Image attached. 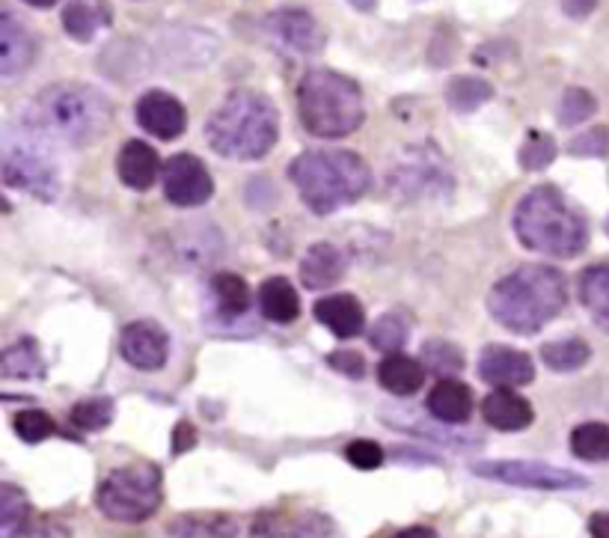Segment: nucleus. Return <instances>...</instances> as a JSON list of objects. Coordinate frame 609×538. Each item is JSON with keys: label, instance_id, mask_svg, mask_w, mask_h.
Wrapping results in <instances>:
<instances>
[{"label": "nucleus", "instance_id": "nucleus-3", "mask_svg": "<svg viewBox=\"0 0 609 538\" xmlns=\"http://www.w3.org/2000/svg\"><path fill=\"white\" fill-rule=\"evenodd\" d=\"M277 137L280 116L274 101L253 90L226 96L224 104L205 123V140L217 155L229 161H259L277 147Z\"/></svg>", "mask_w": 609, "mask_h": 538}, {"label": "nucleus", "instance_id": "nucleus-23", "mask_svg": "<svg viewBox=\"0 0 609 538\" xmlns=\"http://www.w3.org/2000/svg\"><path fill=\"white\" fill-rule=\"evenodd\" d=\"M378 381L393 396H414L426 381V363L407 354H386L378 366Z\"/></svg>", "mask_w": 609, "mask_h": 538}, {"label": "nucleus", "instance_id": "nucleus-28", "mask_svg": "<svg viewBox=\"0 0 609 538\" xmlns=\"http://www.w3.org/2000/svg\"><path fill=\"white\" fill-rule=\"evenodd\" d=\"M173 538H238V524L226 515H185L173 521Z\"/></svg>", "mask_w": 609, "mask_h": 538}, {"label": "nucleus", "instance_id": "nucleus-12", "mask_svg": "<svg viewBox=\"0 0 609 538\" xmlns=\"http://www.w3.org/2000/svg\"><path fill=\"white\" fill-rule=\"evenodd\" d=\"M119 354L128 366L140 372H158L169 358V339L152 322H131L119 334Z\"/></svg>", "mask_w": 609, "mask_h": 538}, {"label": "nucleus", "instance_id": "nucleus-29", "mask_svg": "<svg viewBox=\"0 0 609 538\" xmlns=\"http://www.w3.org/2000/svg\"><path fill=\"white\" fill-rule=\"evenodd\" d=\"M491 99H494V87L485 78L461 75V78H452L449 87H446V104L458 113L479 111Z\"/></svg>", "mask_w": 609, "mask_h": 538}, {"label": "nucleus", "instance_id": "nucleus-49", "mask_svg": "<svg viewBox=\"0 0 609 538\" xmlns=\"http://www.w3.org/2000/svg\"><path fill=\"white\" fill-rule=\"evenodd\" d=\"M604 229H607V236H609V217H607V224H604Z\"/></svg>", "mask_w": 609, "mask_h": 538}, {"label": "nucleus", "instance_id": "nucleus-47", "mask_svg": "<svg viewBox=\"0 0 609 538\" xmlns=\"http://www.w3.org/2000/svg\"><path fill=\"white\" fill-rule=\"evenodd\" d=\"M357 10H363V12H372L375 10V0H351Z\"/></svg>", "mask_w": 609, "mask_h": 538}, {"label": "nucleus", "instance_id": "nucleus-21", "mask_svg": "<svg viewBox=\"0 0 609 538\" xmlns=\"http://www.w3.org/2000/svg\"><path fill=\"white\" fill-rule=\"evenodd\" d=\"M116 173L131 191H149L161 173L158 152L143 140H128L116 158Z\"/></svg>", "mask_w": 609, "mask_h": 538}, {"label": "nucleus", "instance_id": "nucleus-27", "mask_svg": "<svg viewBox=\"0 0 609 538\" xmlns=\"http://www.w3.org/2000/svg\"><path fill=\"white\" fill-rule=\"evenodd\" d=\"M212 298H215L217 310L226 318H241L250 310V286L244 277L220 271L212 280Z\"/></svg>", "mask_w": 609, "mask_h": 538}, {"label": "nucleus", "instance_id": "nucleus-37", "mask_svg": "<svg viewBox=\"0 0 609 538\" xmlns=\"http://www.w3.org/2000/svg\"><path fill=\"white\" fill-rule=\"evenodd\" d=\"M556 140L550 135H544V132H530V137L523 140V147H520V167L523 170H544L550 167L556 161Z\"/></svg>", "mask_w": 609, "mask_h": 538}, {"label": "nucleus", "instance_id": "nucleus-17", "mask_svg": "<svg viewBox=\"0 0 609 538\" xmlns=\"http://www.w3.org/2000/svg\"><path fill=\"white\" fill-rule=\"evenodd\" d=\"M36 46L27 27L12 12L0 15V75L10 80L34 63Z\"/></svg>", "mask_w": 609, "mask_h": 538}, {"label": "nucleus", "instance_id": "nucleus-2", "mask_svg": "<svg viewBox=\"0 0 609 538\" xmlns=\"http://www.w3.org/2000/svg\"><path fill=\"white\" fill-rule=\"evenodd\" d=\"M24 120L54 143L80 149L90 147L92 140H99L107 132L111 104L96 87L66 80V84H51L39 92L24 113Z\"/></svg>", "mask_w": 609, "mask_h": 538}, {"label": "nucleus", "instance_id": "nucleus-19", "mask_svg": "<svg viewBox=\"0 0 609 538\" xmlns=\"http://www.w3.org/2000/svg\"><path fill=\"white\" fill-rule=\"evenodd\" d=\"M316 318L321 325L333 330L339 339L360 337L366 327V313L363 303L354 295H328L316 301Z\"/></svg>", "mask_w": 609, "mask_h": 538}, {"label": "nucleus", "instance_id": "nucleus-22", "mask_svg": "<svg viewBox=\"0 0 609 538\" xmlns=\"http://www.w3.org/2000/svg\"><path fill=\"white\" fill-rule=\"evenodd\" d=\"M107 24H111L107 0H68L63 10V27L75 42H92Z\"/></svg>", "mask_w": 609, "mask_h": 538}, {"label": "nucleus", "instance_id": "nucleus-33", "mask_svg": "<svg viewBox=\"0 0 609 538\" xmlns=\"http://www.w3.org/2000/svg\"><path fill=\"white\" fill-rule=\"evenodd\" d=\"M407 337H410V322L398 313L381 315V318L375 322L372 330H369V342H372V348L386 351V354H395L398 348L405 346Z\"/></svg>", "mask_w": 609, "mask_h": 538}, {"label": "nucleus", "instance_id": "nucleus-25", "mask_svg": "<svg viewBox=\"0 0 609 538\" xmlns=\"http://www.w3.org/2000/svg\"><path fill=\"white\" fill-rule=\"evenodd\" d=\"M0 375L7 381H30V378H42L46 375V363L39 354L36 339L24 337L15 346H10L0 358Z\"/></svg>", "mask_w": 609, "mask_h": 538}, {"label": "nucleus", "instance_id": "nucleus-4", "mask_svg": "<svg viewBox=\"0 0 609 538\" xmlns=\"http://www.w3.org/2000/svg\"><path fill=\"white\" fill-rule=\"evenodd\" d=\"M289 179L313 212L333 214L366 197V191L372 188V170L354 152L318 149L294 158Z\"/></svg>", "mask_w": 609, "mask_h": 538}, {"label": "nucleus", "instance_id": "nucleus-32", "mask_svg": "<svg viewBox=\"0 0 609 538\" xmlns=\"http://www.w3.org/2000/svg\"><path fill=\"white\" fill-rule=\"evenodd\" d=\"M571 452L583 461H609L607 423H583L571 431Z\"/></svg>", "mask_w": 609, "mask_h": 538}, {"label": "nucleus", "instance_id": "nucleus-26", "mask_svg": "<svg viewBox=\"0 0 609 538\" xmlns=\"http://www.w3.org/2000/svg\"><path fill=\"white\" fill-rule=\"evenodd\" d=\"M580 301L586 306L595 325L609 334V262L592 265L580 277Z\"/></svg>", "mask_w": 609, "mask_h": 538}, {"label": "nucleus", "instance_id": "nucleus-14", "mask_svg": "<svg viewBox=\"0 0 609 538\" xmlns=\"http://www.w3.org/2000/svg\"><path fill=\"white\" fill-rule=\"evenodd\" d=\"M137 123L143 125V132H149L158 140H176L185 135V125H188V113L176 96L169 92L152 90L147 96H140L137 101Z\"/></svg>", "mask_w": 609, "mask_h": 538}, {"label": "nucleus", "instance_id": "nucleus-35", "mask_svg": "<svg viewBox=\"0 0 609 538\" xmlns=\"http://www.w3.org/2000/svg\"><path fill=\"white\" fill-rule=\"evenodd\" d=\"M72 426L80 428V431H102V428L111 426L113 420V402L104 399V396H96V399H84L72 408Z\"/></svg>", "mask_w": 609, "mask_h": 538}, {"label": "nucleus", "instance_id": "nucleus-42", "mask_svg": "<svg viewBox=\"0 0 609 538\" xmlns=\"http://www.w3.org/2000/svg\"><path fill=\"white\" fill-rule=\"evenodd\" d=\"M193 447H196V431H193L191 423H179L176 431H173V452L181 455V452H188Z\"/></svg>", "mask_w": 609, "mask_h": 538}, {"label": "nucleus", "instance_id": "nucleus-15", "mask_svg": "<svg viewBox=\"0 0 609 538\" xmlns=\"http://www.w3.org/2000/svg\"><path fill=\"white\" fill-rule=\"evenodd\" d=\"M479 375H482V381L511 390V387L530 384L535 378V366H532L530 354H523L518 348L487 346L479 358Z\"/></svg>", "mask_w": 609, "mask_h": 538}, {"label": "nucleus", "instance_id": "nucleus-24", "mask_svg": "<svg viewBox=\"0 0 609 538\" xmlns=\"http://www.w3.org/2000/svg\"><path fill=\"white\" fill-rule=\"evenodd\" d=\"M259 310L274 325H289L301 315V298L286 277H271V280L262 283Z\"/></svg>", "mask_w": 609, "mask_h": 538}, {"label": "nucleus", "instance_id": "nucleus-9", "mask_svg": "<svg viewBox=\"0 0 609 538\" xmlns=\"http://www.w3.org/2000/svg\"><path fill=\"white\" fill-rule=\"evenodd\" d=\"M470 471L491 483L535 488V491H583L588 488L586 476L544 464V461H475Z\"/></svg>", "mask_w": 609, "mask_h": 538}, {"label": "nucleus", "instance_id": "nucleus-30", "mask_svg": "<svg viewBox=\"0 0 609 538\" xmlns=\"http://www.w3.org/2000/svg\"><path fill=\"white\" fill-rule=\"evenodd\" d=\"M542 358L547 363V370L554 372H576L583 370L592 358V348H588L586 339L580 337H568V339H556V342H547L542 348Z\"/></svg>", "mask_w": 609, "mask_h": 538}, {"label": "nucleus", "instance_id": "nucleus-34", "mask_svg": "<svg viewBox=\"0 0 609 538\" xmlns=\"http://www.w3.org/2000/svg\"><path fill=\"white\" fill-rule=\"evenodd\" d=\"M422 363H426V370L434 372V375L449 378V375L464 370V354L461 348L452 346L446 339H429V342L422 346Z\"/></svg>", "mask_w": 609, "mask_h": 538}, {"label": "nucleus", "instance_id": "nucleus-38", "mask_svg": "<svg viewBox=\"0 0 609 538\" xmlns=\"http://www.w3.org/2000/svg\"><path fill=\"white\" fill-rule=\"evenodd\" d=\"M12 428H15V435L24 443H42V440L54 435V420L46 411H39V408H27V411H18L12 416Z\"/></svg>", "mask_w": 609, "mask_h": 538}, {"label": "nucleus", "instance_id": "nucleus-1", "mask_svg": "<svg viewBox=\"0 0 609 538\" xmlns=\"http://www.w3.org/2000/svg\"><path fill=\"white\" fill-rule=\"evenodd\" d=\"M568 286L556 268L547 265H520L503 280L494 283L487 295V310L511 334H538L562 313Z\"/></svg>", "mask_w": 609, "mask_h": 538}, {"label": "nucleus", "instance_id": "nucleus-8", "mask_svg": "<svg viewBox=\"0 0 609 538\" xmlns=\"http://www.w3.org/2000/svg\"><path fill=\"white\" fill-rule=\"evenodd\" d=\"M161 500V471L149 461L107 473L96 491L99 512L116 524H143L158 512Z\"/></svg>", "mask_w": 609, "mask_h": 538}, {"label": "nucleus", "instance_id": "nucleus-18", "mask_svg": "<svg viewBox=\"0 0 609 538\" xmlns=\"http://www.w3.org/2000/svg\"><path fill=\"white\" fill-rule=\"evenodd\" d=\"M482 416H485L487 426L497 428V431H523V428L532 426L535 411H532L530 399L499 387L482 402Z\"/></svg>", "mask_w": 609, "mask_h": 538}, {"label": "nucleus", "instance_id": "nucleus-43", "mask_svg": "<svg viewBox=\"0 0 609 538\" xmlns=\"http://www.w3.org/2000/svg\"><path fill=\"white\" fill-rule=\"evenodd\" d=\"M559 3H562L564 15H571V18H588L598 10V0H559Z\"/></svg>", "mask_w": 609, "mask_h": 538}, {"label": "nucleus", "instance_id": "nucleus-40", "mask_svg": "<svg viewBox=\"0 0 609 538\" xmlns=\"http://www.w3.org/2000/svg\"><path fill=\"white\" fill-rule=\"evenodd\" d=\"M345 459L357 471H378L384 464V449L378 447L375 440H354L345 447Z\"/></svg>", "mask_w": 609, "mask_h": 538}, {"label": "nucleus", "instance_id": "nucleus-13", "mask_svg": "<svg viewBox=\"0 0 609 538\" xmlns=\"http://www.w3.org/2000/svg\"><path fill=\"white\" fill-rule=\"evenodd\" d=\"M390 191L398 200H426V197H441V193L452 191L449 173L434 164L431 158H417L407 161L405 167H395L390 173Z\"/></svg>", "mask_w": 609, "mask_h": 538}, {"label": "nucleus", "instance_id": "nucleus-16", "mask_svg": "<svg viewBox=\"0 0 609 538\" xmlns=\"http://www.w3.org/2000/svg\"><path fill=\"white\" fill-rule=\"evenodd\" d=\"M345 268H348V259H345V253L337 245L316 241V245L306 250L304 259H301V283H304L306 289L321 292V289L337 286L345 277Z\"/></svg>", "mask_w": 609, "mask_h": 538}, {"label": "nucleus", "instance_id": "nucleus-36", "mask_svg": "<svg viewBox=\"0 0 609 538\" xmlns=\"http://www.w3.org/2000/svg\"><path fill=\"white\" fill-rule=\"evenodd\" d=\"M598 111V99L592 96L588 90H583V87H571V90H564L562 101H559V123L562 125H580L586 123V120H592V113Z\"/></svg>", "mask_w": 609, "mask_h": 538}, {"label": "nucleus", "instance_id": "nucleus-41", "mask_svg": "<svg viewBox=\"0 0 609 538\" xmlns=\"http://www.w3.org/2000/svg\"><path fill=\"white\" fill-rule=\"evenodd\" d=\"M328 363L342 375H348V378H363V372H366V360L357 351H333Z\"/></svg>", "mask_w": 609, "mask_h": 538}, {"label": "nucleus", "instance_id": "nucleus-6", "mask_svg": "<svg viewBox=\"0 0 609 538\" xmlns=\"http://www.w3.org/2000/svg\"><path fill=\"white\" fill-rule=\"evenodd\" d=\"M297 111L309 135L339 140L354 135L366 120V104L357 80L333 68H313L297 84Z\"/></svg>", "mask_w": 609, "mask_h": 538}, {"label": "nucleus", "instance_id": "nucleus-45", "mask_svg": "<svg viewBox=\"0 0 609 538\" xmlns=\"http://www.w3.org/2000/svg\"><path fill=\"white\" fill-rule=\"evenodd\" d=\"M393 538H441L431 527H407L402 533H395Z\"/></svg>", "mask_w": 609, "mask_h": 538}, {"label": "nucleus", "instance_id": "nucleus-46", "mask_svg": "<svg viewBox=\"0 0 609 538\" xmlns=\"http://www.w3.org/2000/svg\"><path fill=\"white\" fill-rule=\"evenodd\" d=\"M34 538H72L66 533V527H60V524H46V527H39Z\"/></svg>", "mask_w": 609, "mask_h": 538}, {"label": "nucleus", "instance_id": "nucleus-11", "mask_svg": "<svg viewBox=\"0 0 609 538\" xmlns=\"http://www.w3.org/2000/svg\"><path fill=\"white\" fill-rule=\"evenodd\" d=\"M265 30L280 42L282 48H289L294 54H321L328 36L321 30V24L309 15L306 10H277L265 18Z\"/></svg>", "mask_w": 609, "mask_h": 538}, {"label": "nucleus", "instance_id": "nucleus-10", "mask_svg": "<svg viewBox=\"0 0 609 538\" xmlns=\"http://www.w3.org/2000/svg\"><path fill=\"white\" fill-rule=\"evenodd\" d=\"M215 193L212 173L200 158L173 155L164 167V197L179 209H196L205 205Z\"/></svg>", "mask_w": 609, "mask_h": 538}, {"label": "nucleus", "instance_id": "nucleus-20", "mask_svg": "<svg viewBox=\"0 0 609 538\" xmlns=\"http://www.w3.org/2000/svg\"><path fill=\"white\" fill-rule=\"evenodd\" d=\"M429 414L446 426H461L473 416V392L458 378H441L429 392Z\"/></svg>", "mask_w": 609, "mask_h": 538}, {"label": "nucleus", "instance_id": "nucleus-7", "mask_svg": "<svg viewBox=\"0 0 609 538\" xmlns=\"http://www.w3.org/2000/svg\"><path fill=\"white\" fill-rule=\"evenodd\" d=\"M51 147L54 140L27 120L22 125H12L3 135V182L36 200L54 202L60 197L63 179H60V161Z\"/></svg>", "mask_w": 609, "mask_h": 538}, {"label": "nucleus", "instance_id": "nucleus-44", "mask_svg": "<svg viewBox=\"0 0 609 538\" xmlns=\"http://www.w3.org/2000/svg\"><path fill=\"white\" fill-rule=\"evenodd\" d=\"M588 533L592 538H609V512H595L588 517Z\"/></svg>", "mask_w": 609, "mask_h": 538}, {"label": "nucleus", "instance_id": "nucleus-48", "mask_svg": "<svg viewBox=\"0 0 609 538\" xmlns=\"http://www.w3.org/2000/svg\"><path fill=\"white\" fill-rule=\"evenodd\" d=\"M24 3H30L36 10H48V7H54L56 0H24Z\"/></svg>", "mask_w": 609, "mask_h": 538}, {"label": "nucleus", "instance_id": "nucleus-39", "mask_svg": "<svg viewBox=\"0 0 609 538\" xmlns=\"http://www.w3.org/2000/svg\"><path fill=\"white\" fill-rule=\"evenodd\" d=\"M568 152L576 158H607L609 155V128L595 125L568 143Z\"/></svg>", "mask_w": 609, "mask_h": 538}, {"label": "nucleus", "instance_id": "nucleus-5", "mask_svg": "<svg viewBox=\"0 0 609 538\" xmlns=\"http://www.w3.org/2000/svg\"><path fill=\"white\" fill-rule=\"evenodd\" d=\"M515 236L520 245L554 259L580 257L588 245V226L564 202L562 191L554 185L532 188L515 209Z\"/></svg>", "mask_w": 609, "mask_h": 538}, {"label": "nucleus", "instance_id": "nucleus-31", "mask_svg": "<svg viewBox=\"0 0 609 538\" xmlns=\"http://www.w3.org/2000/svg\"><path fill=\"white\" fill-rule=\"evenodd\" d=\"M27 515H30V505L24 491L10 483L3 485L0 488V538H22Z\"/></svg>", "mask_w": 609, "mask_h": 538}]
</instances>
